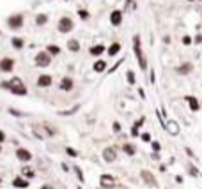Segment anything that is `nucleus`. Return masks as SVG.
Wrapping results in <instances>:
<instances>
[{"instance_id":"nucleus-21","label":"nucleus","mask_w":202,"mask_h":189,"mask_svg":"<svg viewBox=\"0 0 202 189\" xmlns=\"http://www.w3.org/2000/svg\"><path fill=\"white\" fill-rule=\"evenodd\" d=\"M142 124H144V119H140L135 126L131 127V136H138V127L142 126Z\"/></svg>"},{"instance_id":"nucleus-1","label":"nucleus","mask_w":202,"mask_h":189,"mask_svg":"<svg viewBox=\"0 0 202 189\" xmlns=\"http://www.w3.org/2000/svg\"><path fill=\"white\" fill-rule=\"evenodd\" d=\"M9 90L16 94V96H25L27 94V87L23 85V81L20 78H13L11 81H9Z\"/></svg>"},{"instance_id":"nucleus-35","label":"nucleus","mask_w":202,"mask_h":189,"mask_svg":"<svg viewBox=\"0 0 202 189\" xmlns=\"http://www.w3.org/2000/svg\"><path fill=\"white\" fill-rule=\"evenodd\" d=\"M75 171H76V175H78V179H80V180H83V175H82L80 168H75Z\"/></svg>"},{"instance_id":"nucleus-37","label":"nucleus","mask_w":202,"mask_h":189,"mask_svg":"<svg viewBox=\"0 0 202 189\" xmlns=\"http://www.w3.org/2000/svg\"><path fill=\"white\" fill-rule=\"evenodd\" d=\"M4 140H6V134H4V133H2V131H0V143H2V141H4Z\"/></svg>"},{"instance_id":"nucleus-14","label":"nucleus","mask_w":202,"mask_h":189,"mask_svg":"<svg viewBox=\"0 0 202 189\" xmlns=\"http://www.w3.org/2000/svg\"><path fill=\"white\" fill-rule=\"evenodd\" d=\"M50 85H51V76L43 74V76L37 78V87H50Z\"/></svg>"},{"instance_id":"nucleus-28","label":"nucleus","mask_w":202,"mask_h":189,"mask_svg":"<svg viewBox=\"0 0 202 189\" xmlns=\"http://www.w3.org/2000/svg\"><path fill=\"white\" fill-rule=\"evenodd\" d=\"M140 138H142L144 141H151V134H149V133H142V134H140Z\"/></svg>"},{"instance_id":"nucleus-32","label":"nucleus","mask_w":202,"mask_h":189,"mask_svg":"<svg viewBox=\"0 0 202 189\" xmlns=\"http://www.w3.org/2000/svg\"><path fill=\"white\" fill-rule=\"evenodd\" d=\"M80 18H82V20H87V18H89V13H87V11H80Z\"/></svg>"},{"instance_id":"nucleus-27","label":"nucleus","mask_w":202,"mask_h":189,"mask_svg":"<svg viewBox=\"0 0 202 189\" xmlns=\"http://www.w3.org/2000/svg\"><path fill=\"white\" fill-rule=\"evenodd\" d=\"M48 51H50L51 55H57L60 49H59V46H53V44H51V46H48Z\"/></svg>"},{"instance_id":"nucleus-2","label":"nucleus","mask_w":202,"mask_h":189,"mask_svg":"<svg viewBox=\"0 0 202 189\" xmlns=\"http://www.w3.org/2000/svg\"><path fill=\"white\" fill-rule=\"evenodd\" d=\"M133 48H135V53H137V58H138L140 67H142V69H147L145 58H144V55H142V49H140V37H138V35H135V39H133Z\"/></svg>"},{"instance_id":"nucleus-25","label":"nucleus","mask_w":202,"mask_h":189,"mask_svg":"<svg viewBox=\"0 0 202 189\" xmlns=\"http://www.w3.org/2000/svg\"><path fill=\"white\" fill-rule=\"evenodd\" d=\"M22 173H23L25 177H34V170H32V168H23Z\"/></svg>"},{"instance_id":"nucleus-24","label":"nucleus","mask_w":202,"mask_h":189,"mask_svg":"<svg viewBox=\"0 0 202 189\" xmlns=\"http://www.w3.org/2000/svg\"><path fill=\"white\" fill-rule=\"evenodd\" d=\"M190 69H192V65H190V64H184V65H183V67H179L177 71H179V74H186Z\"/></svg>"},{"instance_id":"nucleus-7","label":"nucleus","mask_w":202,"mask_h":189,"mask_svg":"<svg viewBox=\"0 0 202 189\" xmlns=\"http://www.w3.org/2000/svg\"><path fill=\"white\" fill-rule=\"evenodd\" d=\"M7 25L11 28H20L23 25V16H20V14H16V16H11L7 20Z\"/></svg>"},{"instance_id":"nucleus-11","label":"nucleus","mask_w":202,"mask_h":189,"mask_svg":"<svg viewBox=\"0 0 202 189\" xmlns=\"http://www.w3.org/2000/svg\"><path fill=\"white\" fill-rule=\"evenodd\" d=\"M163 127H165V129H167L170 134H177V133H179V126H177L174 120H167V124H165Z\"/></svg>"},{"instance_id":"nucleus-5","label":"nucleus","mask_w":202,"mask_h":189,"mask_svg":"<svg viewBox=\"0 0 202 189\" xmlns=\"http://www.w3.org/2000/svg\"><path fill=\"white\" fill-rule=\"evenodd\" d=\"M115 157H117V152H115L114 147H107L105 150H103V159H105L107 163H114Z\"/></svg>"},{"instance_id":"nucleus-15","label":"nucleus","mask_w":202,"mask_h":189,"mask_svg":"<svg viewBox=\"0 0 202 189\" xmlns=\"http://www.w3.org/2000/svg\"><path fill=\"white\" fill-rule=\"evenodd\" d=\"M71 89H73V80L71 78H62V81H60V90L69 92Z\"/></svg>"},{"instance_id":"nucleus-34","label":"nucleus","mask_w":202,"mask_h":189,"mask_svg":"<svg viewBox=\"0 0 202 189\" xmlns=\"http://www.w3.org/2000/svg\"><path fill=\"white\" fill-rule=\"evenodd\" d=\"M190 173H192V175H195V177H197V175H199V170L195 168V166H190Z\"/></svg>"},{"instance_id":"nucleus-4","label":"nucleus","mask_w":202,"mask_h":189,"mask_svg":"<svg viewBox=\"0 0 202 189\" xmlns=\"http://www.w3.org/2000/svg\"><path fill=\"white\" fill-rule=\"evenodd\" d=\"M140 177H142V180H144L145 184H149L151 187H156V179H154V175H152L151 171H147V170H144V171H140Z\"/></svg>"},{"instance_id":"nucleus-10","label":"nucleus","mask_w":202,"mask_h":189,"mask_svg":"<svg viewBox=\"0 0 202 189\" xmlns=\"http://www.w3.org/2000/svg\"><path fill=\"white\" fill-rule=\"evenodd\" d=\"M16 157H18L20 161H30V159H32V154H30L27 148H18V150H16Z\"/></svg>"},{"instance_id":"nucleus-3","label":"nucleus","mask_w":202,"mask_h":189,"mask_svg":"<svg viewBox=\"0 0 202 189\" xmlns=\"http://www.w3.org/2000/svg\"><path fill=\"white\" fill-rule=\"evenodd\" d=\"M59 30H60V32H69V30H73L71 18H67V16L60 18V21H59Z\"/></svg>"},{"instance_id":"nucleus-9","label":"nucleus","mask_w":202,"mask_h":189,"mask_svg":"<svg viewBox=\"0 0 202 189\" xmlns=\"http://www.w3.org/2000/svg\"><path fill=\"white\" fill-rule=\"evenodd\" d=\"M13 67H14V60H13V58H2V60H0V69L4 71V73L13 71Z\"/></svg>"},{"instance_id":"nucleus-30","label":"nucleus","mask_w":202,"mask_h":189,"mask_svg":"<svg viewBox=\"0 0 202 189\" xmlns=\"http://www.w3.org/2000/svg\"><path fill=\"white\" fill-rule=\"evenodd\" d=\"M66 152H67L69 156H73V157H76V150H75V148H69V147H67V148H66Z\"/></svg>"},{"instance_id":"nucleus-20","label":"nucleus","mask_w":202,"mask_h":189,"mask_svg":"<svg viewBox=\"0 0 202 189\" xmlns=\"http://www.w3.org/2000/svg\"><path fill=\"white\" fill-rule=\"evenodd\" d=\"M124 152H126V154L128 156H135V152H137V150H135V147H133V145H130V143H124Z\"/></svg>"},{"instance_id":"nucleus-29","label":"nucleus","mask_w":202,"mask_h":189,"mask_svg":"<svg viewBox=\"0 0 202 189\" xmlns=\"http://www.w3.org/2000/svg\"><path fill=\"white\" fill-rule=\"evenodd\" d=\"M160 148H161V145H160L158 141H152V150H154V152H158Z\"/></svg>"},{"instance_id":"nucleus-13","label":"nucleus","mask_w":202,"mask_h":189,"mask_svg":"<svg viewBox=\"0 0 202 189\" xmlns=\"http://www.w3.org/2000/svg\"><path fill=\"white\" fill-rule=\"evenodd\" d=\"M13 186L18 189H25V187H29V180H25L23 177H16L14 180H13Z\"/></svg>"},{"instance_id":"nucleus-17","label":"nucleus","mask_w":202,"mask_h":189,"mask_svg":"<svg viewBox=\"0 0 202 189\" xmlns=\"http://www.w3.org/2000/svg\"><path fill=\"white\" fill-rule=\"evenodd\" d=\"M103 51H105V46H103V44H98V46H92V48H91V55H101V53H103Z\"/></svg>"},{"instance_id":"nucleus-31","label":"nucleus","mask_w":202,"mask_h":189,"mask_svg":"<svg viewBox=\"0 0 202 189\" xmlns=\"http://www.w3.org/2000/svg\"><path fill=\"white\" fill-rule=\"evenodd\" d=\"M128 81H130V83H135V74H133V73H128Z\"/></svg>"},{"instance_id":"nucleus-19","label":"nucleus","mask_w":202,"mask_h":189,"mask_svg":"<svg viewBox=\"0 0 202 189\" xmlns=\"http://www.w3.org/2000/svg\"><path fill=\"white\" fill-rule=\"evenodd\" d=\"M119 49H121V44H119V42H114V44H112V46L108 48V55H110V57H114L117 51H119Z\"/></svg>"},{"instance_id":"nucleus-12","label":"nucleus","mask_w":202,"mask_h":189,"mask_svg":"<svg viewBox=\"0 0 202 189\" xmlns=\"http://www.w3.org/2000/svg\"><path fill=\"white\" fill-rule=\"evenodd\" d=\"M110 21H112V25H121V21H123V13L121 11H114V13L110 14Z\"/></svg>"},{"instance_id":"nucleus-39","label":"nucleus","mask_w":202,"mask_h":189,"mask_svg":"<svg viewBox=\"0 0 202 189\" xmlns=\"http://www.w3.org/2000/svg\"><path fill=\"white\" fill-rule=\"evenodd\" d=\"M43 189H51V187H50V186H44V187H43Z\"/></svg>"},{"instance_id":"nucleus-33","label":"nucleus","mask_w":202,"mask_h":189,"mask_svg":"<svg viewBox=\"0 0 202 189\" xmlns=\"http://www.w3.org/2000/svg\"><path fill=\"white\" fill-rule=\"evenodd\" d=\"M121 131V124L119 122H114V133H119Z\"/></svg>"},{"instance_id":"nucleus-8","label":"nucleus","mask_w":202,"mask_h":189,"mask_svg":"<svg viewBox=\"0 0 202 189\" xmlns=\"http://www.w3.org/2000/svg\"><path fill=\"white\" fill-rule=\"evenodd\" d=\"M99 184L103 186V187H114L115 186V179L112 175H101V179H99Z\"/></svg>"},{"instance_id":"nucleus-22","label":"nucleus","mask_w":202,"mask_h":189,"mask_svg":"<svg viewBox=\"0 0 202 189\" xmlns=\"http://www.w3.org/2000/svg\"><path fill=\"white\" fill-rule=\"evenodd\" d=\"M67 46H69V49H71V51H78V49H80V44H78V41H75V39L67 42Z\"/></svg>"},{"instance_id":"nucleus-38","label":"nucleus","mask_w":202,"mask_h":189,"mask_svg":"<svg viewBox=\"0 0 202 189\" xmlns=\"http://www.w3.org/2000/svg\"><path fill=\"white\" fill-rule=\"evenodd\" d=\"M126 9H128V11H131V0H128V6H126Z\"/></svg>"},{"instance_id":"nucleus-36","label":"nucleus","mask_w":202,"mask_h":189,"mask_svg":"<svg viewBox=\"0 0 202 189\" xmlns=\"http://www.w3.org/2000/svg\"><path fill=\"white\" fill-rule=\"evenodd\" d=\"M183 42H184V44H190V42H192V39H190V37H184V39H183Z\"/></svg>"},{"instance_id":"nucleus-16","label":"nucleus","mask_w":202,"mask_h":189,"mask_svg":"<svg viewBox=\"0 0 202 189\" xmlns=\"http://www.w3.org/2000/svg\"><path fill=\"white\" fill-rule=\"evenodd\" d=\"M188 104H190V108H192V112H199V108H200V104H199V101L193 97V96H188L186 97Z\"/></svg>"},{"instance_id":"nucleus-23","label":"nucleus","mask_w":202,"mask_h":189,"mask_svg":"<svg viewBox=\"0 0 202 189\" xmlns=\"http://www.w3.org/2000/svg\"><path fill=\"white\" fill-rule=\"evenodd\" d=\"M13 46H14V48H18V49H20V48H22V46H23V41H22V39H20V37H14V39H13Z\"/></svg>"},{"instance_id":"nucleus-6","label":"nucleus","mask_w":202,"mask_h":189,"mask_svg":"<svg viewBox=\"0 0 202 189\" xmlns=\"http://www.w3.org/2000/svg\"><path fill=\"white\" fill-rule=\"evenodd\" d=\"M50 62H51V58H50V55H48V53H44V51L37 53V57H36V64H37V65H41V67H46V65H48Z\"/></svg>"},{"instance_id":"nucleus-18","label":"nucleus","mask_w":202,"mask_h":189,"mask_svg":"<svg viewBox=\"0 0 202 189\" xmlns=\"http://www.w3.org/2000/svg\"><path fill=\"white\" fill-rule=\"evenodd\" d=\"M105 67H107L105 60H98V62L94 64V71H96V73H101V71H105Z\"/></svg>"},{"instance_id":"nucleus-26","label":"nucleus","mask_w":202,"mask_h":189,"mask_svg":"<svg viewBox=\"0 0 202 189\" xmlns=\"http://www.w3.org/2000/svg\"><path fill=\"white\" fill-rule=\"evenodd\" d=\"M36 23H37V25H43V23H46V16H44V14H39V16L36 18Z\"/></svg>"}]
</instances>
